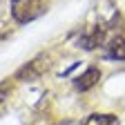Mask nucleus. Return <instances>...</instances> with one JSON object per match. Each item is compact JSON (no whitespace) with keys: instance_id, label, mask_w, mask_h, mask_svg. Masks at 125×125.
<instances>
[{"instance_id":"nucleus-5","label":"nucleus","mask_w":125,"mask_h":125,"mask_svg":"<svg viewBox=\"0 0 125 125\" xmlns=\"http://www.w3.org/2000/svg\"><path fill=\"white\" fill-rule=\"evenodd\" d=\"M7 94H9V89H7L5 85H0V103H5V101H7Z\"/></svg>"},{"instance_id":"nucleus-4","label":"nucleus","mask_w":125,"mask_h":125,"mask_svg":"<svg viewBox=\"0 0 125 125\" xmlns=\"http://www.w3.org/2000/svg\"><path fill=\"white\" fill-rule=\"evenodd\" d=\"M83 125H116V116L114 114H89Z\"/></svg>"},{"instance_id":"nucleus-3","label":"nucleus","mask_w":125,"mask_h":125,"mask_svg":"<svg viewBox=\"0 0 125 125\" xmlns=\"http://www.w3.org/2000/svg\"><path fill=\"white\" fill-rule=\"evenodd\" d=\"M107 56L114 58V60H121L125 62V40L121 36H114V38H107Z\"/></svg>"},{"instance_id":"nucleus-1","label":"nucleus","mask_w":125,"mask_h":125,"mask_svg":"<svg viewBox=\"0 0 125 125\" xmlns=\"http://www.w3.org/2000/svg\"><path fill=\"white\" fill-rule=\"evenodd\" d=\"M45 11L42 0H13L11 2V16L16 22H31Z\"/></svg>"},{"instance_id":"nucleus-2","label":"nucleus","mask_w":125,"mask_h":125,"mask_svg":"<svg viewBox=\"0 0 125 125\" xmlns=\"http://www.w3.org/2000/svg\"><path fill=\"white\" fill-rule=\"evenodd\" d=\"M98 76H101V72H98L96 67H89L85 74H81V76L74 81V85H76L78 92H87V89H92L94 85L98 83Z\"/></svg>"}]
</instances>
